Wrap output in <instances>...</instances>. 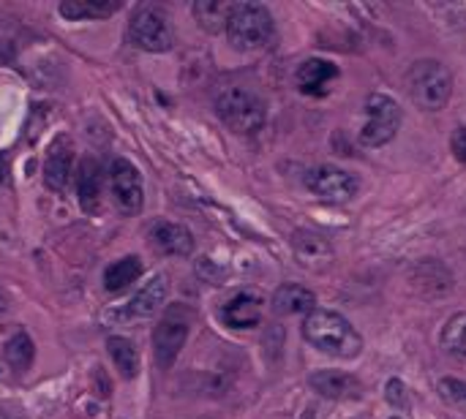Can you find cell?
<instances>
[{
  "mask_svg": "<svg viewBox=\"0 0 466 419\" xmlns=\"http://www.w3.org/2000/svg\"><path fill=\"white\" fill-rule=\"evenodd\" d=\"M303 338L314 349L341 359H352L362 351L360 333L336 310H311L303 322Z\"/></svg>",
  "mask_w": 466,
  "mask_h": 419,
  "instance_id": "1",
  "label": "cell"
},
{
  "mask_svg": "<svg viewBox=\"0 0 466 419\" xmlns=\"http://www.w3.org/2000/svg\"><path fill=\"white\" fill-rule=\"evenodd\" d=\"M216 115L221 118V123L229 131H235L240 136H251L256 131H262L268 110H265V101L254 90L232 85L216 95Z\"/></svg>",
  "mask_w": 466,
  "mask_h": 419,
  "instance_id": "2",
  "label": "cell"
},
{
  "mask_svg": "<svg viewBox=\"0 0 466 419\" xmlns=\"http://www.w3.org/2000/svg\"><path fill=\"white\" fill-rule=\"evenodd\" d=\"M406 93L423 112H439L447 107L453 95V77L439 61H418L412 63L406 77Z\"/></svg>",
  "mask_w": 466,
  "mask_h": 419,
  "instance_id": "3",
  "label": "cell"
},
{
  "mask_svg": "<svg viewBox=\"0 0 466 419\" xmlns=\"http://www.w3.org/2000/svg\"><path fill=\"white\" fill-rule=\"evenodd\" d=\"M273 17L265 6L259 4H235L229 22H227V38L240 52H256L265 49L273 38Z\"/></svg>",
  "mask_w": 466,
  "mask_h": 419,
  "instance_id": "4",
  "label": "cell"
},
{
  "mask_svg": "<svg viewBox=\"0 0 466 419\" xmlns=\"http://www.w3.org/2000/svg\"><path fill=\"white\" fill-rule=\"evenodd\" d=\"M191 330V310L186 305H175L167 316L155 325L153 330V359L159 365V371L175 368V362L188 341Z\"/></svg>",
  "mask_w": 466,
  "mask_h": 419,
  "instance_id": "5",
  "label": "cell"
},
{
  "mask_svg": "<svg viewBox=\"0 0 466 419\" xmlns=\"http://www.w3.org/2000/svg\"><path fill=\"white\" fill-rule=\"evenodd\" d=\"M401 128V107L387 93H371L366 98V126L360 128V144L382 147Z\"/></svg>",
  "mask_w": 466,
  "mask_h": 419,
  "instance_id": "6",
  "label": "cell"
},
{
  "mask_svg": "<svg viewBox=\"0 0 466 419\" xmlns=\"http://www.w3.org/2000/svg\"><path fill=\"white\" fill-rule=\"evenodd\" d=\"M131 44L142 52H170L175 46V30L170 14L159 6H142L129 25Z\"/></svg>",
  "mask_w": 466,
  "mask_h": 419,
  "instance_id": "7",
  "label": "cell"
},
{
  "mask_svg": "<svg viewBox=\"0 0 466 419\" xmlns=\"http://www.w3.org/2000/svg\"><path fill=\"white\" fill-rule=\"evenodd\" d=\"M110 193L115 207L123 216H137L145 204V188H142V175L129 159H115L110 167Z\"/></svg>",
  "mask_w": 466,
  "mask_h": 419,
  "instance_id": "8",
  "label": "cell"
},
{
  "mask_svg": "<svg viewBox=\"0 0 466 419\" xmlns=\"http://www.w3.org/2000/svg\"><path fill=\"white\" fill-rule=\"evenodd\" d=\"M305 188L314 193V196L325 199V201H349L357 193L360 180L352 172H346V169L322 164V167L308 169Z\"/></svg>",
  "mask_w": 466,
  "mask_h": 419,
  "instance_id": "9",
  "label": "cell"
},
{
  "mask_svg": "<svg viewBox=\"0 0 466 419\" xmlns=\"http://www.w3.org/2000/svg\"><path fill=\"white\" fill-rule=\"evenodd\" d=\"M74 169V142L71 136H55L46 147L44 155V185L55 193H63L69 188Z\"/></svg>",
  "mask_w": 466,
  "mask_h": 419,
  "instance_id": "10",
  "label": "cell"
},
{
  "mask_svg": "<svg viewBox=\"0 0 466 419\" xmlns=\"http://www.w3.org/2000/svg\"><path fill=\"white\" fill-rule=\"evenodd\" d=\"M104 183H107V172L96 159H85L77 172V199L82 213L96 216L101 213V201H104Z\"/></svg>",
  "mask_w": 466,
  "mask_h": 419,
  "instance_id": "11",
  "label": "cell"
},
{
  "mask_svg": "<svg viewBox=\"0 0 466 419\" xmlns=\"http://www.w3.org/2000/svg\"><path fill=\"white\" fill-rule=\"evenodd\" d=\"M308 384L320 398L328 400H357L362 398V384L352 374L344 371H317L308 376Z\"/></svg>",
  "mask_w": 466,
  "mask_h": 419,
  "instance_id": "12",
  "label": "cell"
},
{
  "mask_svg": "<svg viewBox=\"0 0 466 419\" xmlns=\"http://www.w3.org/2000/svg\"><path fill=\"white\" fill-rule=\"evenodd\" d=\"M262 297L254 294V292H240L235 294L224 308H221V319L227 327L232 330H251L259 327L262 322Z\"/></svg>",
  "mask_w": 466,
  "mask_h": 419,
  "instance_id": "13",
  "label": "cell"
},
{
  "mask_svg": "<svg viewBox=\"0 0 466 419\" xmlns=\"http://www.w3.org/2000/svg\"><path fill=\"white\" fill-rule=\"evenodd\" d=\"M409 283L412 289H418L426 297H442L453 289V275L450 270L437 259H423L412 267L409 273Z\"/></svg>",
  "mask_w": 466,
  "mask_h": 419,
  "instance_id": "14",
  "label": "cell"
},
{
  "mask_svg": "<svg viewBox=\"0 0 466 419\" xmlns=\"http://www.w3.org/2000/svg\"><path fill=\"white\" fill-rule=\"evenodd\" d=\"M170 297V278L164 273L153 275L126 305V319H150Z\"/></svg>",
  "mask_w": 466,
  "mask_h": 419,
  "instance_id": "15",
  "label": "cell"
},
{
  "mask_svg": "<svg viewBox=\"0 0 466 419\" xmlns=\"http://www.w3.org/2000/svg\"><path fill=\"white\" fill-rule=\"evenodd\" d=\"M270 308L276 316H300V313L308 316L311 310H317V294L300 283H284L273 292Z\"/></svg>",
  "mask_w": 466,
  "mask_h": 419,
  "instance_id": "16",
  "label": "cell"
},
{
  "mask_svg": "<svg viewBox=\"0 0 466 419\" xmlns=\"http://www.w3.org/2000/svg\"><path fill=\"white\" fill-rule=\"evenodd\" d=\"M150 242L167 256H188L194 251V234L178 221H159L150 229Z\"/></svg>",
  "mask_w": 466,
  "mask_h": 419,
  "instance_id": "17",
  "label": "cell"
},
{
  "mask_svg": "<svg viewBox=\"0 0 466 419\" xmlns=\"http://www.w3.org/2000/svg\"><path fill=\"white\" fill-rule=\"evenodd\" d=\"M292 251L297 256V261L308 270H317L330 265L333 259V248L325 237L314 234V232H295L292 234Z\"/></svg>",
  "mask_w": 466,
  "mask_h": 419,
  "instance_id": "18",
  "label": "cell"
},
{
  "mask_svg": "<svg viewBox=\"0 0 466 419\" xmlns=\"http://www.w3.org/2000/svg\"><path fill=\"white\" fill-rule=\"evenodd\" d=\"M338 77V66H333L330 61H322V58H311L305 61L300 69H297V85L303 93L308 95H317V93H325V87Z\"/></svg>",
  "mask_w": 466,
  "mask_h": 419,
  "instance_id": "19",
  "label": "cell"
},
{
  "mask_svg": "<svg viewBox=\"0 0 466 419\" xmlns=\"http://www.w3.org/2000/svg\"><path fill=\"white\" fill-rule=\"evenodd\" d=\"M107 351L115 362V371L123 376V379H137L139 376V368H142V359H139V349L131 338H123V335H112L107 338Z\"/></svg>",
  "mask_w": 466,
  "mask_h": 419,
  "instance_id": "20",
  "label": "cell"
},
{
  "mask_svg": "<svg viewBox=\"0 0 466 419\" xmlns=\"http://www.w3.org/2000/svg\"><path fill=\"white\" fill-rule=\"evenodd\" d=\"M121 9V0H63L58 6L61 17L66 20H104Z\"/></svg>",
  "mask_w": 466,
  "mask_h": 419,
  "instance_id": "21",
  "label": "cell"
},
{
  "mask_svg": "<svg viewBox=\"0 0 466 419\" xmlns=\"http://www.w3.org/2000/svg\"><path fill=\"white\" fill-rule=\"evenodd\" d=\"M232 6L235 4H227V0H196V4L191 6V14H194V20L199 22L202 30L221 33V30H227Z\"/></svg>",
  "mask_w": 466,
  "mask_h": 419,
  "instance_id": "22",
  "label": "cell"
},
{
  "mask_svg": "<svg viewBox=\"0 0 466 419\" xmlns=\"http://www.w3.org/2000/svg\"><path fill=\"white\" fill-rule=\"evenodd\" d=\"M142 270H145V265H142L139 256H123L115 261V265L107 267V273H104V289L123 292L126 286H131L142 275Z\"/></svg>",
  "mask_w": 466,
  "mask_h": 419,
  "instance_id": "23",
  "label": "cell"
},
{
  "mask_svg": "<svg viewBox=\"0 0 466 419\" xmlns=\"http://www.w3.org/2000/svg\"><path fill=\"white\" fill-rule=\"evenodd\" d=\"M4 357H6V362L12 365L17 374L30 371V365L36 359V343H33V338L28 333H14L6 341V346H4Z\"/></svg>",
  "mask_w": 466,
  "mask_h": 419,
  "instance_id": "24",
  "label": "cell"
},
{
  "mask_svg": "<svg viewBox=\"0 0 466 419\" xmlns=\"http://www.w3.org/2000/svg\"><path fill=\"white\" fill-rule=\"evenodd\" d=\"M442 346L447 354L466 362V313H461V316L447 322V327L442 333Z\"/></svg>",
  "mask_w": 466,
  "mask_h": 419,
  "instance_id": "25",
  "label": "cell"
},
{
  "mask_svg": "<svg viewBox=\"0 0 466 419\" xmlns=\"http://www.w3.org/2000/svg\"><path fill=\"white\" fill-rule=\"evenodd\" d=\"M439 395H442L450 406L466 411V382H461V379H442V382H439Z\"/></svg>",
  "mask_w": 466,
  "mask_h": 419,
  "instance_id": "26",
  "label": "cell"
},
{
  "mask_svg": "<svg viewBox=\"0 0 466 419\" xmlns=\"http://www.w3.org/2000/svg\"><path fill=\"white\" fill-rule=\"evenodd\" d=\"M450 147H453V155L461 161V164H466V128H455L453 131V136H450Z\"/></svg>",
  "mask_w": 466,
  "mask_h": 419,
  "instance_id": "27",
  "label": "cell"
},
{
  "mask_svg": "<svg viewBox=\"0 0 466 419\" xmlns=\"http://www.w3.org/2000/svg\"><path fill=\"white\" fill-rule=\"evenodd\" d=\"M387 400L393 403V406H406V387L398 382V379H393L390 384H387Z\"/></svg>",
  "mask_w": 466,
  "mask_h": 419,
  "instance_id": "28",
  "label": "cell"
},
{
  "mask_svg": "<svg viewBox=\"0 0 466 419\" xmlns=\"http://www.w3.org/2000/svg\"><path fill=\"white\" fill-rule=\"evenodd\" d=\"M300 419H314V408H305V414Z\"/></svg>",
  "mask_w": 466,
  "mask_h": 419,
  "instance_id": "29",
  "label": "cell"
},
{
  "mask_svg": "<svg viewBox=\"0 0 466 419\" xmlns=\"http://www.w3.org/2000/svg\"><path fill=\"white\" fill-rule=\"evenodd\" d=\"M4 172H6V167H4V164H0V180H4Z\"/></svg>",
  "mask_w": 466,
  "mask_h": 419,
  "instance_id": "30",
  "label": "cell"
},
{
  "mask_svg": "<svg viewBox=\"0 0 466 419\" xmlns=\"http://www.w3.org/2000/svg\"><path fill=\"white\" fill-rule=\"evenodd\" d=\"M12 419H14V416H12ZM17 419H22V416H17Z\"/></svg>",
  "mask_w": 466,
  "mask_h": 419,
  "instance_id": "31",
  "label": "cell"
}]
</instances>
